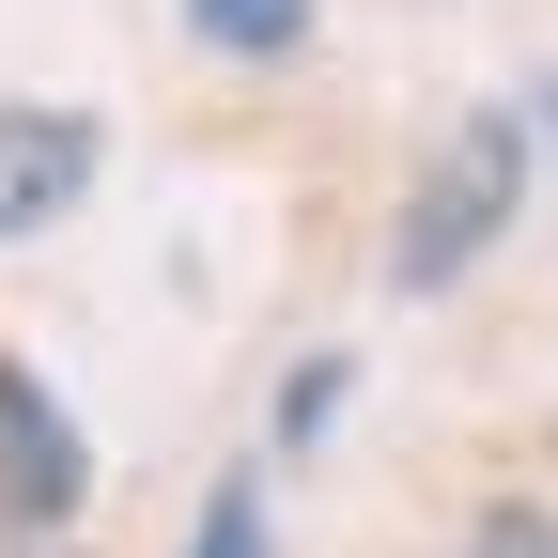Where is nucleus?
Here are the masks:
<instances>
[{
  "label": "nucleus",
  "instance_id": "5",
  "mask_svg": "<svg viewBox=\"0 0 558 558\" xmlns=\"http://www.w3.org/2000/svg\"><path fill=\"white\" fill-rule=\"evenodd\" d=\"M186 558H279V527H264V481L233 465L218 497H202V527H186Z\"/></svg>",
  "mask_w": 558,
  "mask_h": 558
},
{
  "label": "nucleus",
  "instance_id": "4",
  "mask_svg": "<svg viewBox=\"0 0 558 558\" xmlns=\"http://www.w3.org/2000/svg\"><path fill=\"white\" fill-rule=\"evenodd\" d=\"M186 32L218 62H295L311 47V0H186Z\"/></svg>",
  "mask_w": 558,
  "mask_h": 558
},
{
  "label": "nucleus",
  "instance_id": "8",
  "mask_svg": "<svg viewBox=\"0 0 558 558\" xmlns=\"http://www.w3.org/2000/svg\"><path fill=\"white\" fill-rule=\"evenodd\" d=\"M543 140H558V109H543Z\"/></svg>",
  "mask_w": 558,
  "mask_h": 558
},
{
  "label": "nucleus",
  "instance_id": "2",
  "mask_svg": "<svg viewBox=\"0 0 558 558\" xmlns=\"http://www.w3.org/2000/svg\"><path fill=\"white\" fill-rule=\"evenodd\" d=\"M94 497V450H78V418H62V388L32 357H0V527L16 543H62Z\"/></svg>",
  "mask_w": 558,
  "mask_h": 558
},
{
  "label": "nucleus",
  "instance_id": "3",
  "mask_svg": "<svg viewBox=\"0 0 558 558\" xmlns=\"http://www.w3.org/2000/svg\"><path fill=\"white\" fill-rule=\"evenodd\" d=\"M94 156H109V140H94V109H0V248H32V233H62V218H78V202H94Z\"/></svg>",
  "mask_w": 558,
  "mask_h": 558
},
{
  "label": "nucleus",
  "instance_id": "6",
  "mask_svg": "<svg viewBox=\"0 0 558 558\" xmlns=\"http://www.w3.org/2000/svg\"><path fill=\"white\" fill-rule=\"evenodd\" d=\"M341 388H357L341 357H295V373H279V450H311L326 418H341Z\"/></svg>",
  "mask_w": 558,
  "mask_h": 558
},
{
  "label": "nucleus",
  "instance_id": "1",
  "mask_svg": "<svg viewBox=\"0 0 558 558\" xmlns=\"http://www.w3.org/2000/svg\"><path fill=\"white\" fill-rule=\"evenodd\" d=\"M527 156H543L527 109H465V124L435 140V171H418V186H403V218H388V279H403V295H450V279L512 233Z\"/></svg>",
  "mask_w": 558,
  "mask_h": 558
},
{
  "label": "nucleus",
  "instance_id": "7",
  "mask_svg": "<svg viewBox=\"0 0 558 558\" xmlns=\"http://www.w3.org/2000/svg\"><path fill=\"white\" fill-rule=\"evenodd\" d=\"M465 558H558V512H497V527H481Z\"/></svg>",
  "mask_w": 558,
  "mask_h": 558
}]
</instances>
